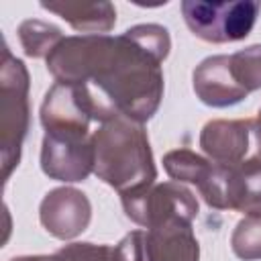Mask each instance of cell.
Segmentation results:
<instances>
[{"instance_id": "cell-1", "label": "cell", "mask_w": 261, "mask_h": 261, "mask_svg": "<svg viewBox=\"0 0 261 261\" xmlns=\"http://www.w3.org/2000/svg\"><path fill=\"white\" fill-rule=\"evenodd\" d=\"M169 51V31L147 22L116 37H65L45 63L55 82L73 84L86 92L96 122L124 116L143 124L161 106L165 90L161 65Z\"/></svg>"}, {"instance_id": "cell-2", "label": "cell", "mask_w": 261, "mask_h": 261, "mask_svg": "<svg viewBox=\"0 0 261 261\" xmlns=\"http://www.w3.org/2000/svg\"><path fill=\"white\" fill-rule=\"evenodd\" d=\"M94 173L118 194L153 186L157 167L143 124L118 116L92 133Z\"/></svg>"}, {"instance_id": "cell-3", "label": "cell", "mask_w": 261, "mask_h": 261, "mask_svg": "<svg viewBox=\"0 0 261 261\" xmlns=\"http://www.w3.org/2000/svg\"><path fill=\"white\" fill-rule=\"evenodd\" d=\"M29 88L31 77L27 65L14 57L4 43L0 65V157L4 181H8L18 167L22 143L29 133Z\"/></svg>"}, {"instance_id": "cell-4", "label": "cell", "mask_w": 261, "mask_h": 261, "mask_svg": "<svg viewBox=\"0 0 261 261\" xmlns=\"http://www.w3.org/2000/svg\"><path fill=\"white\" fill-rule=\"evenodd\" d=\"M261 4L255 0H184L181 16L190 33L206 43H237L251 35Z\"/></svg>"}, {"instance_id": "cell-5", "label": "cell", "mask_w": 261, "mask_h": 261, "mask_svg": "<svg viewBox=\"0 0 261 261\" xmlns=\"http://www.w3.org/2000/svg\"><path fill=\"white\" fill-rule=\"evenodd\" d=\"M124 214L141 228H155L165 222H194L198 216V200L190 188L179 181L153 184L135 192L120 194Z\"/></svg>"}, {"instance_id": "cell-6", "label": "cell", "mask_w": 261, "mask_h": 261, "mask_svg": "<svg viewBox=\"0 0 261 261\" xmlns=\"http://www.w3.org/2000/svg\"><path fill=\"white\" fill-rule=\"evenodd\" d=\"M198 192L214 210H234L245 216L261 214V161L214 163L212 175Z\"/></svg>"}, {"instance_id": "cell-7", "label": "cell", "mask_w": 261, "mask_h": 261, "mask_svg": "<svg viewBox=\"0 0 261 261\" xmlns=\"http://www.w3.org/2000/svg\"><path fill=\"white\" fill-rule=\"evenodd\" d=\"M200 147L210 161L220 165L261 161V124L253 118L210 120L200 130Z\"/></svg>"}, {"instance_id": "cell-8", "label": "cell", "mask_w": 261, "mask_h": 261, "mask_svg": "<svg viewBox=\"0 0 261 261\" xmlns=\"http://www.w3.org/2000/svg\"><path fill=\"white\" fill-rule=\"evenodd\" d=\"M41 169L49 179L75 184L94 173L92 133H45Z\"/></svg>"}, {"instance_id": "cell-9", "label": "cell", "mask_w": 261, "mask_h": 261, "mask_svg": "<svg viewBox=\"0 0 261 261\" xmlns=\"http://www.w3.org/2000/svg\"><path fill=\"white\" fill-rule=\"evenodd\" d=\"M39 220L51 237L71 241L88 228L92 220V204L88 196L75 188H55L41 200Z\"/></svg>"}, {"instance_id": "cell-10", "label": "cell", "mask_w": 261, "mask_h": 261, "mask_svg": "<svg viewBox=\"0 0 261 261\" xmlns=\"http://www.w3.org/2000/svg\"><path fill=\"white\" fill-rule=\"evenodd\" d=\"M94 120L90 100L80 86L55 82L41 104L45 133H90Z\"/></svg>"}, {"instance_id": "cell-11", "label": "cell", "mask_w": 261, "mask_h": 261, "mask_svg": "<svg viewBox=\"0 0 261 261\" xmlns=\"http://www.w3.org/2000/svg\"><path fill=\"white\" fill-rule=\"evenodd\" d=\"M192 86L198 100L210 108H228L249 96L232 75L230 55H210L202 59L192 73Z\"/></svg>"}, {"instance_id": "cell-12", "label": "cell", "mask_w": 261, "mask_h": 261, "mask_svg": "<svg viewBox=\"0 0 261 261\" xmlns=\"http://www.w3.org/2000/svg\"><path fill=\"white\" fill-rule=\"evenodd\" d=\"M151 261H200V243L190 222H165L147 230Z\"/></svg>"}, {"instance_id": "cell-13", "label": "cell", "mask_w": 261, "mask_h": 261, "mask_svg": "<svg viewBox=\"0 0 261 261\" xmlns=\"http://www.w3.org/2000/svg\"><path fill=\"white\" fill-rule=\"evenodd\" d=\"M41 8L61 16L82 35H106L116 24V8L112 2H41Z\"/></svg>"}, {"instance_id": "cell-14", "label": "cell", "mask_w": 261, "mask_h": 261, "mask_svg": "<svg viewBox=\"0 0 261 261\" xmlns=\"http://www.w3.org/2000/svg\"><path fill=\"white\" fill-rule=\"evenodd\" d=\"M165 173L179 184H194L198 190L210 177L214 169V161L190 151V149H173L163 155Z\"/></svg>"}, {"instance_id": "cell-15", "label": "cell", "mask_w": 261, "mask_h": 261, "mask_svg": "<svg viewBox=\"0 0 261 261\" xmlns=\"http://www.w3.org/2000/svg\"><path fill=\"white\" fill-rule=\"evenodd\" d=\"M63 39L65 37L59 27L39 18H27L18 24V41L24 49V55L33 59H47Z\"/></svg>"}, {"instance_id": "cell-16", "label": "cell", "mask_w": 261, "mask_h": 261, "mask_svg": "<svg viewBox=\"0 0 261 261\" xmlns=\"http://www.w3.org/2000/svg\"><path fill=\"white\" fill-rule=\"evenodd\" d=\"M230 249L243 261L261 259V214L245 216L230 234Z\"/></svg>"}, {"instance_id": "cell-17", "label": "cell", "mask_w": 261, "mask_h": 261, "mask_svg": "<svg viewBox=\"0 0 261 261\" xmlns=\"http://www.w3.org/2000/svg\"><path fill=\"white\" fill-rule=\"evenodd\" d=\"M230 69L241 88L249 94L261 90V43L230 55Z\"/></svg>"}, {"instance_id": "cell-18", "label": "cell", "mask_w": 261, "mask_h": 261, "mask_svg": "<svg viewBox=\"0 0 261 261\" xmlns=\"http://www.w3.org/2000/svg\"><path fill=\"white\" fill-rule=\"evenodd\" d=\"M53 261H112V247L96 243H69L53 253Z\"/></svg>"}, {"instance_id": "cell-19", "label": "cell", "mask_w": 261, "mask_h": 261, "mask_svg": "<svg viewBox=\"0 0 261 261\" xmlns=\"http://www.w3.org/2000/svg\"><path fill=\"white\" fill-rule=\"evenodd\" d=\"M112 261H151L147 230H130L112 247Z\"/></svg>"}, {"instance_id": "cell-20", "label": "cell", "mask_w": 261, "mask_h": 261, "mask_svg": "<svg viewBox=\"0 0 261 261\" xmlns=\"http://www.w3.org/2000/svg\"><path fill=\"white\" fill-rule=\"evenodd\" d=\"M10 261H53V255H22V257H14Z\"/></svg>"}, {"instance_id": "cell-21", "label": "cell", "mask_w": 261, "mask_h": 261, "mask_svg": "<svg viewBox=\"0 0 261 261\" xmlns=\"http://www.w3.org/2000/svg\"><path fill=\"white\" fill-rule=\"evenodd\" d=\"M257 122L261 124V108H259V116H257Z\"/></svg>"}]
</instances>
